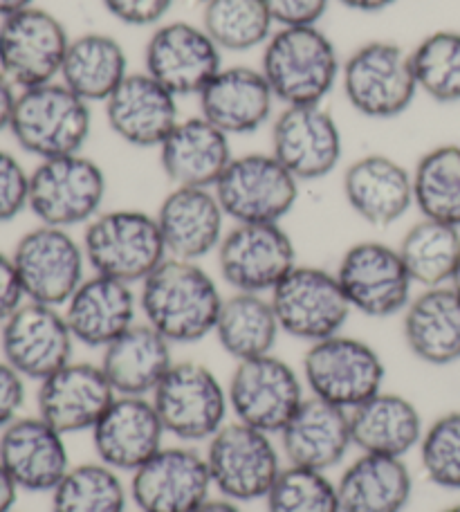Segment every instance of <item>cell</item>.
Returning a JSON list of instances; mask_svg holds the SVG:
<instances>
[{
  "label": "cell",
  "instance_id": "cell-57",
  "mask_svg": "<svg viewBox=\"0 0 460 512\" xmlns=\"http://www.w3.org/2000/svg\"><path fill=\"white\" fill-rule=\"evenodd\" d=\"M12 512H16V510H12Z\"/></svg>",
  "mask_w": 460,
  "mask_h": 512
},
{
  "label": "cell",
  "instance_id": "cell-33",
  "mask_svg": "<svg viewBox=\"0 0 460 512\" xmlns=\"http://www.w3.org/2000/svg\"><path fill=\"white\" fill-rule=\"evenodd\" d=\"M173 362V344L140 319L101 351L99 367L117 396L151 398Z\"/></svg>",
  "mask_w": 460,
  "mask_h": 512
},
{
  "label": "cell",
  "instance_id": "cell-26",
  "mask_svg": "<svg viewBox=\"0 0 460 512\" xmlns=\"http://www.w3.org/2000/svg\"><path fill=\"white\" fill-rule=\"evenodd\" d=\"M63 315L77 344L104 351L142 319L140 295L131 283L88 272L63 306Z\"/></svg>",
  "mask_w": 460,
  "mask_h": 512
},
{
  "label": "cell",
  "instance_id": "cell-8",
  "mask_svg": "<svg viewBox=\"0 0 460 512\" xmlns=\"http://www.w3.org/2000/svg\"><path fill=\"white\" fill-rule=\"evenodd\" d=\"M108 176L86 153L41 160L30 171V212L41 225L75 230L104 212Z\"/></svg>",
  "mask_w": 460,
  "mask_h": 512
},
{
  "label": "cell",
  "instance_id": "cell-35",
  "mask_svg": "<svg viewBox=\"0 0 460 512\" xmlns=\"http://www.w3.org/2000/svg\"><path fill=\"white\" fill-rule=\"evenodd\" d=\"M131 72L122 41L104 32H84L70 39L59 81L88 104H104Z\"/></svg>",
  "mask_w": 460,
  "mask_h": 512
},
{
  "label": "cell",
  "instance_id": "cell-19",
  "mask_svg": "<svg viewBox=\"0 0 460 512\" xmlns=\"http://www.w3.org/2000/svg\"><path fill=\"white\" fill-rule=\"evenodd\" d=\"M137 512H193L214 495L205 452L196 445H164L128 479Z\"/></svg>",
  "mask_w": 460,
  "mask_h": 512
},
{
  "label": "cell",
  "instance_id": "cell-27",
  "mask_svg": "<svg viewBox=\"0 0 460 512\" xmlns=\"http://www.w3.org/2000/svg\"><path fill=\"white\" fill-rule=\"evenodd\" d=\"M198 115L229 137L250 135L272 124L276 97L261 68L223 66L196 97Z\"/></svg>",
  "mask_w": 460,
  "mask_h": 512
},
{
  "label": "cell",
  "instance_id": "cell-20",
  "mask_svg": "<svg viewBox=\"0 0 460 512\" xmlns=\"http://www.w3.org/2000/svg\"><path fill=\"white\" fill-rule=\"evenodd\" d=\"M223 66V50L200 23L164 21L144 45V70L180 99L198 97Z\"/></svg>",
  "mask_w": 460,
  "mask_h": 512
},
{
  "label": "cell",
  "instance_id": "cell-3",
  "mask_svg": "<svg viewBox=\"0 0 460 512\" xmlns=\"http://www.w3.org/2000/svg\"><path fill=\"white\" fill-rule=\"evenodd\" d=\"M90 272L140 286L169 259L158 218L135 207L104 209L81 236Z\"/></svg>",
  "mask_w": 460,
  "mask_h": 512
},
{
  "label": "cell",
  "instance_id": "cell-2",
  "mask_svg": "<svg viewBox=\"0 0 460 512\" xmlns=\"http://www.w3.org/2000/svg\"><path fill=\"white\" fill-rule=\"evenodd\" d=\"M342 61L335 41L315 27H276L261 50V72L281 106L326 104L339 86Z\"/></svg>",
  "mask_w": 460,
  "mask_h": 512
},
{
  "label": "cell",
  "instance_id": "cell-56",
  "mask_svg": "<svg viewBox=\"0 0 460 512\" xmlns=\"http://www.w3.org/2000/svg\"><path fill=\"white\" fill-rule=\"evenodd\" d=\"M196 3H200V5H205V3H207V0H196Z\"/></svg>",
  "mask_w": 460,
  "mask_h": 512
},
{
  "label": "cell",
  "instance_id": "cell-11",
  "mask_svg": "<svg viewBox=\"0 0 460 512\" xmlns=\"http://www.w3.org/2000/svg\"><path fill=\"white\" fill-rule=\"evenodd\" d=\"M301 182L270 151L234 155L214 194L232 223H283L299 200Z\"/></svg>",
  "mask_w": 460,
  "mask_h": 512
},
{
  "label": "cell",
  "instance_id": "cell-24",
  "mask_svg": "<svg viewBox=\"0 0 460 512\" xmlns=\"http://www.w3.org/2000/svg\"><path fill=\"white\" fill-rule=\"evenodd\" d=\"M180 97L164 88L149 72H131L104 102L106 122L119 140L135 149H160L182 120Z\"/></svg>",
  "mask_w": 460,
  "mask_h": 512
},
{
  "label": "cell",
  "instance_id": "cell-41",
  "mask_svg": "<svg viewBox=\"0 0 460 512\" xmlns=\"http://www.w3.org/2000/svg\"><path fill=\"white\" fill-rule=\"evenodd\" d=\"M409 54L420 95L436 104H460V30L429 32Z\"/></svg>",
  "mask_w": 460,
  "mask_h": 512
},
{
  "label": "cell",
  "instance_id": "cell-54",
  "mask_svg": "<svg viewBox=\"0 0 460 512\" xmlns=\"http://www.w3.org/2000/svg\"><path fill=\"white\" fill-rule=\"evenodd\" d=\"M449 286H452L458 295H460V261H458V265H456V270H454V277H452V281H449Z\"/></svg>",
  "mask_w": 460,
  "mask_h": 512
},
{
  "label": "cell",
  "instance_id": "cell-6",
  "mask_svg": "<svg viewBox=\"0 0 460 512\" xmlns=\"http://www.w3.org/2000/svg\"><path fill=\"white\" fill-rule=\"evenodd\" d=\"M151 400L167 436L184 445H207L232 420L227 384L193 360L173 362Z\"/></svg>",
  "mask_w": 460,
  "mask_h": 512
},
{
  "label": "cell",
  "instance_id": "cell-4",
  "mask_svg": "<svg viewBox=\"0 0 460 512\" xmlns=\"http://www.w3.org/2000/svg\"><path fill=\"white\" fill-rule=\"evenodd\" d=\"M9 133L39 162L84 153L92 133V104L61 81L18 90Z\"/></svg>",
  "mask_w": 460,
  "mask_h": 512
},
{
  "label": "cell",
  "instance_id": "cell-37",
  "mask_svg": "<svg viewBox=\"0 0 460 512\" xmlns=\"http://www.w3.org/2000/svg\"><path fill=\"white\" fill-rule=\"evenodd\" d=\"M411 178L418 214L460 230V144L445 142L422 153Z\"/></svg>",
  "mask_w": 460,
  "mask_h": 512
},
{
  "label": "cell",
  "instance_id": "cell-55",
  "mask_svg": "<svg viewBox=\"0 0 460 512\" xmlns=\"http://www.w3.org/2000/svg\"><path fill=\"white\" fill-rule=\"evenodd\" d=\"M440 512H460V504H454V506H447V508H443Z\"/></svg>",
  "mask_w": 460,
  "mask_h": 512
},
{
  "label": "cell",
  "instance_id": "cell-38",
  "mask_svg": "<svg viewBox=\"0 0 460 512\" xmlns=\"http://www.w3.org/2000/svg\"><path fill=\"white\" fill-rule=\"evenodd\" d=\"M398 252L416 288L449 286L460 261V230L420 216L404 232Z\"/></svg>",
  "mask_w": 460,
  "mask_h": 512
},
{
  "label": "cell",
  "instance_id": "cell-16",
  "mask_svg": "<svg viewBox=\"0 0 460 512\" xmlns=\"http://www.w3.org/2000/svg\"><path fill=\"white\" fill-rule=\"evenodd\" d=\"M70 39L61 18L43 7L0 18V70L18 90L59 81Z\"/></svg>",
  "mask_w": 460,
  "mask_h": 512
},
{
  "label": "cell",
  "instance_id": "cell-25",
  "mask_svg": "<svg viewBox=\"0 0 460 512\" xmlns=\"http://www.w3.org/2000/svg\"><path fill=\"white\" fill-rule=\"evenodd\" d=\"M342 191L351 212L371 227H391L413 207L411 169L386 153H366L344 169Z\"/></svg>",
  "mask_w": 460,
  "mask_h": 512
},
{
  "label": "cell",
  "instance_id": "cell-39",
  "mask_svg": "<svg viewBox=\"0 0 460 512\" xmlns=\"http://www.w3.org/2000/svg\"><path fill=\"white\" fill-rule=\"evenodd\" d=\"M131 492L122 474L101 461L72 465L50 492L52 512H126Z\"/></svg>",
  "mask_w": 460,
  "mask_h": 512
},
{
  "label": "cell",
  "instance_id": "cell-1",
  "mask_svg": "<svg viewBox=\"0 0 460 512\" xmlns=\"http://www.w3.org/2000/svg\"><path fill=\"white\" fill-rule=\"evenodd\" d=\"M140 315L173 346L198 344L214 335L225 295L200 261L169 259L140 286Z\"/></svg>",
  "mask_w": 460,
  "mask_h": 512
},
{
  "label": "cell",
  "instance_id": "cell-50",
  "mask_svg": "<svg viewBox=\"0 0 460 512\" xmlns=\"http://www.w3.org/2000/svg\"><path fill=\"white\" fill-rule=\"evenodd\" d=\"M351 12H360V14H380L386 12V9L393 7L398 0H335Z\"/></svg>",
  "mask_w": 460,
  "mask_h": 512
},
{
  "label": "cell",
  "instance_id": "cell-32",
  "mask_svg": "<svg viewBox=\"0 0 460 512\" xmlns=\"http://www.w3.org/2000/svg\"><path fill=\"white\" fill-rule=\"evenodd\" d=\"M425 427L416 402L386 389L351 411L353 447L360 454L407 459L411 452H418Z\"/></svg>",
  "mask_w": 460,
  "mask_h": 512
},
{
  "label": "cell",
  "instance_id": "cell-40",
  "mask_svg": "<svg viewBox=\"0 0 460 512\" xmlns=\"http://www.w3.org/2000/svg\"><path fill=\"white\" fill-rule=\"evenodd\" d=\"M200 25L223 54L263 50L276 30L265 0H207Z\"/></svg>",
  "mask_w": 460,
  "mask_h": 512
},
{
  "label": "cell",
  "instance_id": "cell-22",
  "mask_svg": "<svg viewBox=\"0 0 460 512\" xmlns=\"http://www.w3.org/2000/svg\"><path fill=\"white\" fill-rule=\"evenodd\" d=\"M90 438L97 461L119 474H133L167 445L169 436L151 398L117 396Z\"/></svg>",
  "mask_w": 460,
  "mask_h": 512
},
{
  "label": "cell",
  "instance_id": "cell-15",
  "mask_svg": "<svg viewBox=\"0 0 460 512\" xmlns=\"http://www.w3.org/2000/svg\"><path fill=\"white\" fill-rule=\"evenodd\" d=\"M216 263L232 292L270 295L299 259L283 223H234L218 245Z\"/></svg>",
  "mask_w": 460,
  "mask_h": 512
},
{
  "label": "cell",
  "instance_id": "cell-46",
  "mask_svg": "<svg viewBox=\"0 0 460 512\" xmlns=\"http://www.w3.org/2000/svg\"><path fill=\"white\" fill-rule=\"evenodd\" d=\"M333 0H265L276 27H315Z\"/></svg>",
  "mask_w": 460,
  "mask_h": 512
},
{
  "label": "cell",
  "instance_id": "cell-36",
  "mask_svg": "<svg viewBox=\"0 0 460 512\" xmlns=\"http://www.w3.org/2000/svg\"><path fill=\"white\" fill-rule=\"evenodd\" d=\"M281 326L268 295L232 292L223 299L214 337L229 358L245 362L274 353Z\"/></svg>",
  "mask_w": 460,
  "mask_h": 512
},
{
  "label": "cell",
  "instance_id": "cell-5",
  "mask_svg": "<svg viewBox=\"0 0 460 512\" xmlns=\"http://www.w3.org/2000/svg\"><path fill=\"white\" fill-rule=\"evenodd\" d=\"M339 88L357 115L366 120H395L420 95L411 54L400 43L373 39L344 57Z\"/></svg>",
  "mask_w": 460,
  "mask_h": 512
},
{
  "label": "cell",
  "instance_id": "cell-23",
  "mask_svg": "<svg viewBox=\"0 0 460 512\" xmlns=\"http://www.w3.org/2000/svg\"><path fill=\"white\" fill-rule=\"evenodd\" d=\"M0 465L18 490L43 495L72 468L66 436L36 416H18L0 432Z\"/></svg>",
  "mask_w": 460,
  "mask_h": 512
},
{
  "label": "cell",
  "instance_id": "cell-14",
  "mask_svg": "<svg viewBox=\"0 0 460 512\" xmlns=\"http://www.w3.org/2000/svg\"><path fill=\"white\" fill-rule=\"evenodd\" d=\"M12 261L27 301L63 308L88 277L84 245L72 230L36 225L14 245Z\"/></svg>",
  "mask_w": 460,
  "mask_h": 512
},
{
  "label": "cell",
  "instance_id": "cell-29",
  "mask_svg": "<svg viewBox=\"0 0 460 512\" xmlns=\"http://www.w3.org/2000/svg\"><path fill=\"white\" fill-rule=\"evenodd\" d=\"M276 438L285 463L330 472L353 450L351 411L306 396Z\"/></svg>",
  "mask_w": 460,
  "mask_h": 512
},
{
  "label": "cell",
  "instance_id": "cell-51",
  "mask_svg": "<svg viewBox=\"0 0 460 512\" xmlns=\"http://www.w3.org/2000/svg\"><path fill=\"white\" fill-rule=\"evenodd\" d=\"M18 486L9 477L7 470L0 465V512H12L18 499Z\"/></svg>",
  "mask_w": 460,
  "mask_h": 512
},
{
  "label": "cell",
  "instance_id": "cell-42",
  "mask_svg": "<svg viewBox=\"0 0 460 512\" xmlns=\"http://www.w3.org/2000/svg\"><path fill=\"white\" fill-rule=\"evenodd\" d=\"M268 512H342L337 481L328 472L285 463L268 497Z\"/></svg>",
  "mask_w": 460,
  "mask_h": 512
},
{
  "label": "cell",
  "instance_id": "cell-13",
  "mask_svg": "<svg viewBox=\"0 0 460 512\" xmlns=\"http://www.w3.org/2000/svg\"><path fill=\"white\" fill-rule=\"evenodd\" d=\"M227 396L234 420L279 436L294 411L306 400L308 391L301 371L270 353L236 362L227 380Z\"/></svg>",
  "mask_w": 460,
  "mask_h": 512
},
{
  "label": "cell",
  "instance_id": "cell-48",
  "mask_svg": "<svg viewBox=\"0 0 460 512\" xmlns=\"http://www.w3.org/2000/svg\"><path fill=\"white\" fill-rule=\"evenodd\" d=\"M25 292L18 279L12 254L0 252V326L25 304Z\"/></svg>",
  "mask_w": 460,
  "mask_h": 512
},
{
  "label": "cell",
  "instance_id": "cell-43",
  "mask_svg": "<svg viewBox=\"0 0 460 512\" xmlns=\"http://www.w3.org/2000/svg\"><path fill=\"white\" fill-rule=\"evenodd\" d=\"M418 459L436 488L460 492V409L445 411L425 427Z\"/></svg>",
  "mask_w": 460,
  "mask_h": 512
},
{
  "label": "cell",
  "instance_id": "cell-9",
  "mask_svg": "<svg viewBox=\"0 0 460 512\" xmlns=\"http://www.w3.org/2000/svg\"><path fill=\"white\" fill-rule=\"evenodd\" d=\"M276 436L229 420L205 445L211 486L218 497L236 504L263 501L283 470V452Z\"/></svg>",
  "mask_w": 460,
  "mask_h": 512
},
{
  "label": "cell",
  "instance_id": "cell-10",
  "mask_svg": "<svg viewBox=\"0 0 460 512\" xmlns=\"http://www.w3.org/2000/svg\"><path fill=\"white\" fill-rule=\"evenodd\" d=\"M281 333L292 340L315 344L344 333L353 308L335 270L299 263L270 292Z\"/></svg>",
  "mask_w": 460,
  "mask_h": 512
},
{
  "label": "cell",
  "instance_id": "cell-45",
  "mask_svg": "<svg viewBox=\"0 0 460 512\" xmlns=\"http://www.w3.org/2000/svg\"><path fill=\"white\" fill-rule=\"evenodd\" d=\"M101 7L126 27H158L167 21L176 0H99Z\"/></svg>",
  "mask_w": 460,
  "mask_h": 512
},
{
  "label": "cell",
  "instance_id": "cell-47",
  "mask_svg": "<svg viewBox=\"0 0 460 512\" xmlns=\"http://www.w3.org/2000/svg\"><path fill=\"white\" fill-rule=\"evenodd\" d=\"M25 378L0 358V432L21 416L27 400Z\"/></svg>",
  "mask_w": 460,
  "mask_h": 512
},
{
  "label": "cell",
  "instance_id": "cell-7",
  "mask_svg": "<svg viewBox=\"0 0 460 512\" xmlns=\"http://www.w3.org/2000/svg\"><path fill=\"white\" fill-rule=\"evenodd\" d=\"M301 378L308 396L353 411L384 389L386 364L373 344L337 333L308 344L301 360Z\"/></svg>",
  "mask_w": 460,
  "mask_h": 512
},
{
  "label": "cell",
  "instance_id": "cell-44",
  "mask_svg": "<svg viewBox=\"0 0 460 512\" xmlns=\"http://www.w3.org/2000/svg\"><path fill=\"white\" fill-rule=\"evenodd\" d=\"M30 212V171L14 153L0 149V225Z\"/></svg>",
  "mask_w": 460,
  "mask_h": 512
},
{
  "label": "cell",
  "instance_id": "cell-12",
  "mask_svg": "<svg viewBox=\"0 0 460 512\" xmlns=\"http://www.w3.org/2000/svg\"><path fill=\"white\" fill-rule=\"evenodd\" d=\"M335 274L353 313L368 319L398 317L416 295V283L398 245L384 241L353 243L339 259Z\"/></svg>",
  "mask_w": 460,
  "mask_h": 512
},
{
  "label": "cell",
  "instance_id": "cell-17",
  "mask_svg": "<svg viewBox=\"0 0 460 512\" xmlns=\"http://www.w3.org/2000/svg\"><path fill=\"white\" fill-rule=\"evenodd\" d=\"M270 153L301 185L335 173L344 158V135L324 104L281 106L270 124Z\"/></svg>",
  "mask_w": 460,
  "mask_h": 512
},
{
  "label": "cell",
  "instance_id": "cell-28",
  "mask_svg": "<svg viewBox=\"0 0 460 512\" xmlns=\"http://www.w3.org/2000/svg\"><path fill=\"white\" fill-rule=\"evenodd\" d=\"M153 214L167 254L182 261H202L216 254L229 221L214 189L202 187H171Z\"/></svg>",
  "mask_w": 460,
  "mask_h": 512
},
{
  "label": "cell",
  "instance_id": "cell-49",
  "mask_svg": "<svg viewBox=\"0 0 460 512\" xmlns=\"http://www.w3.org/2000/svg\"><path fill=\"white\" fill-rule=\"evenodd\" d=\"M16 99H18V88L9 81L5 72L0 70V133L9 131Z\"/></svg>",
  "mask_w": 460,
  "mask_h": 512
},
{
  "label": "cell",
  "instance_id": "cell-21",
  "mask_svg": "<svg viewBox=\"0 0 460 512\" xmlns=\"http://www.w3.org/2000/svg\"><path fill=\"white\" fill-rule=\"evenodd\" d=\"M115 398L113 384L99 364L72 360L39 382L36 414L63 436L90 434Z\"/></svg>",
  "mask_w": 460,
  "mask_h": 512
},
{
  "label": "cell",
  "instance_id": "cell-30",
  "mask_svg": "<svg viewBox=\"0 0 460 512\" xmlns=\"http://www.w3.org/2000/svg\"><path fill=\"white\" fill-rule=\"evenodd\" d=\"M158 155L171 187L214 189L234 158L232 137L202 115L182 117L160 144Z\"/></svg>",
  "mask_w": 460,
  "mask_h": 512
},
{
  "label": "cell",
  "instance_id": "cell-18",
  "mask_svg": "<svg viewBox=\"0 0 460 512\" xmlns=\"http://www.w3.org/2000/svg\"><path fill=\"white\" fill-rule=\"evenodd\" d=\"M77 340L63 308L25 301L0 326V351L9 367L39 384L75 360Z\"/></svg>",
  "mask_w": 460,
  "mask_h": 512
},
{
  "label": "cell",
  "instance_id": "cell-52",
  "mask_svg": "<svg viewBox=\"0 0 460 512\" xmlns=\"http://www.w3.org/2000/svg\"><path fill=\"white\" fill-rule=\"evenodd\" d=\"M193 512H245V510L241 504H236V501H232V499L211 495L205 504L198 506Z\"/></svg>",
  "mask_w": 460,
  "mask_h": 512
},
{
  "label": "cell",
  "instance_id": "cell-34",
  "mask_svg": "<svg viewBox=\"0 0 460 512\" xmlns=\"http://www.w3.org/2000/svg\"><path fill=\"white\" fill-rule=\"evenodd\" d=\"M342 512H404L413 499L407 459L357 454L337 479Z\"/></svg>",
  "mask_w": 460,
  "mask_h": 512
},
{
  "label": "cell",
  "instance_id": "cell-53",
  "mask_svg": "<svg viewBox=\"0 0 460 512\" xmlns=\"http://www.w3.org/2000/svg\"><path fill=\"white\" fill-rule=\"evenodd\" d=\"M34 0H0V18H7L21 9L32 7Z\"/></svg>",
  "mask_w": 460,
  "mask_h": 512
},
{
  "label": "cell",
  "instance_id": "cell-31",
  "mask_svg": "<svg viewBox=\"0 0 460 512\" xmlns=\"http://www.w3.org/2000/svg\"><path fill=\"white\" fill-rule=\"evenodd\" d=\"M402 317V337L409 353L429 367L460 362V295L452 286L420 288Z\"/></svg>",
  "mask_w": 460,
  "mask_h": 512
}]
</instances>
